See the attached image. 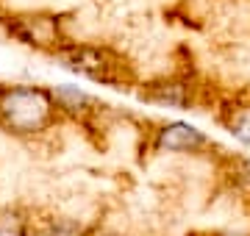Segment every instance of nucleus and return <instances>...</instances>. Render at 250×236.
<instances>
[{
  "instance_id": "obj_1",
  "label": "nucleus",
  "mask_w": 250,
  "mask_h": 236,
  "mask_svg": "<svg viewBox=\"0 0 250 236\" xmlns=\"http://www.w3.org/2000/svg\"><path fill=\"white\" fill-rule=\"evenodd\" d=\"M62 119L53 92L36 83H3L0 86V128L20 139L47 134Z\"/></svg>"
},
{
  "instance_id": "obj_11",
  "label": "nucleus",
  "mask_w": 250,
  "mask_h": 236,
  "mask_svg": "<svg viewBox=\"0 0 250 236\" xmlns=\"http://www.w3.org/2000/svg\"><path fill=\"white\" fill-rule=\"evenodd\" d=\"M86 236H123V234H117L111 228H98V231H92V234H86Z\"/></svg>"
},
{
  "instance_id": "obj_6",
  "label": "nucleus",
  "mask_w": 250,
  "mask_h": 236,
  "mask_svg": "<svg viewBox=\"0 0 250 236\" xmlns=\"http://www.w3.org/2000/svg\"><path fill=\"white\" fill-rule=\"evenodd\" d=\"M50 92H53V100H56V106H59L62 117L83 119L98 106V100L92 98L86 89L75 86V83H56V86H50Z\"/></svg>"
},
{
  "instance_id": "obj_2",
  "label": "nucleus",
  "mask_w": 250,
  "mask_h": 236,
  "mask_svg": "<svg viewBox=\"0 0 250 236\" xmlns=\"http://www.w3.org/2000/svg\"><path fill=\"white\" fill-rule=\"evenodd\" d=\"M53 56L62 61V67L70 70V73L83 75V78H89V81H100V83H120L123 81V64H120V59L103 45L64 42Z\"/></svg>"
},
{
  "instance_id": "obj_3",
  "label": "nucleus",
  "mask_w": 250,
  "mask_h": 236,
  "mask_svg": "<svg viewBox=\"0 0 250 236\" xmlns=\"http://www.w3.org/2000/svg\"><path fill=\"white\" fill-rule=\"evenodd\" d=\"M6 28H9V34L14 39H20L28 47H36V50L56 53L67 42L62 34V22L53 14H22V17H11V22Z\"/></svg>"
},
{
  "instance_id": "obj_9",
  "label": "nucleus",
  "mask_w": 250,
  "mask_h": 236,
  "mask_svg": "<svg viewBox=\"0 0 250 236\" xmlns=\"http://www.w3.org/2000/svg\"><path fill=\"white\" fill-rule=\"evenodd\" d=\"M86 234L89 231H83V225L75 222V219H53L42 231V236H86Z\"/></svg>"
},
{
  "instance_id": "obj_10",
  "label": "nucleus",
  "mask_w": 250,
  "mask_h": 236,
  "mask_svg": "<svg viewBox=\"0 0 250 236\" xmlns=\"http://www.w3.org/2000/svg\"><path fill=\"white\" fill-rule=\"evenodd\" d=\"M192 236H250V234H239V231H203V234H192Z\"/></svg>"
},
{
  "instance_id": "obj_4",
  "label": "nucleus",
  "mask_w": 250,
  "mask_h": 236,
  "mask_svg": "<svg viewBox=\"0 0 250 236\" xmlns=\"http://www.w3.org/2000/svg\"><path fill=\"white\" fill-rule=\"evenodd\" d=\"M211 145V139L206 137L200 128L184 119H170L161 122L153 131V150L156 153H200Z\"/></svg>"
},
{
  "instance_id": "obj_8",
  "label": "nucleus",
  "mask_w": 250,
  "mask_h": 236,
  "mask_svg": "<svg viewBox=\"0 0 250 236\" xmlns=\"http://www.w3.org/2000/svg\"><path fill=\"white\" fill-rule=\"evenodd\" d=\"M25 222L17 214V211L11 209H3L0 211V236H25Z\"/></svg>"
},
{
  "instance_id": "obj_7",
  "label": "nucleus",
  "mask_w": 250,
  "mask_h": 236,
  "mask_svg": "<svg viewBox=\"0 0 250 236\" xmlns=\"http://www.w3.org/2000/svg\"><path fill=\"white\" fill-rule=\"evenodd\" d=\"M223 122L239 142L250 145V100L248 103H236L233 109H228Z\"/></svg>"
},
{
  "instance_id": "obj_5",
  "label": "nucleus",
  "mask_w": 250,
  "mask_h": 236,
  "mask_svg": "<svg viewBox=\"0 0 250 236\" xmlns=\"http://www.w3.org/2000/svg\"><path fill=\"white\" fill-rule=\"evenodd\" d=\"M139 98L156 106H167V109H189L192 106V83L184 78H159L153 83H145Z\"/></svg>"
}]
</instances>
